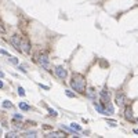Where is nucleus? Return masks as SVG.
<instances>
[{
	"instance_id": "obj_1",
	"label": "nucleus",
	"mask_w": 138,
	"mask_h": 138,
	"mask_svg": "<svg viewBox=\"0 0 138 138\" xmlns=\"http://www.w3.org/2000/svg\"><path fill=\"white\" fill-rule=\"evenodd\" d=\"M71 86H72V88H75V91H77V93H84L86 82H84L83 76L73 75V77H72V80H71Z\"/></svg>"
},
{
	"instance_id": "obj_2",
	"label": "nucleus",
	"mask_w": 138,
	"mask_h": 138,
	"mask_svg": "<svg viewBox=\"0 0 138 138\" xmlns=\"http://www.w3.org/2000/svg\"><path fill=\"white\" fill-rule=\"evenodd\" d=\"M37 61H39V64L43 66L44 69H50V58H48L46 54L39 55V57H37Z\"/></svg>"
},
{
	"instance_id": "obj_3",
	"label": "nucleus",
	"mask_w": 138,
	"mask_h": 138,
	"mask_svg": "<svg viewBox=\"0 0 138 138\" xmlns=\"http://www.w3.org/2000/svg\"><path fill=\"white\" fill-rule=\"evenodd\" d=\"M54 71H55V75L60 77V79H65L66 75H68V72H66V69L64 66H57Z\"/></svg>"
},
{
	"instance_id": "obj_4",
	"label": "nucleus",
	"mask_w": 138,
	"mask_h": 138,
	"mask_svg": "<svg viewBox=\"0 0 138 138\" xmlns=\"http://www.w3.org/2000/svg\"><path fill=\"white\" fill-rule=\"evenodd\" d=\"M11 43L15 47V50L21 51V40H19V36H18V35H14V36L11 37Z\"/></svg>"
},
{
	"instance_id": "obj_5",
	"label": "nucleus",
	"mask_w": 138,
	"mask_h": 138,
	"mask_svg": "<svg viewBox=\"0 0 138 138\" xmlns=\"http://www.w3.org/2000/svg\"><path fill=\"white\" fill-rule=\"evenodd\" d=\"M115 101H116V105H117L119 108H121V106L124 105V102H126V97H124V94H117Z\"/></svg>"
},
{
	"instance_id": "obj_6",
	"label": "nucleus",
	"mask_w": 138,
	"mask_h": 138,
	"mask_svg": "<svg viewBox=\"0 0 138 138\" xmlns=\"http://www.w3.org/2000/svg\"><path fill=\"white\" fill-rule=\"evenodd\" d=\"M99 95H101V98H102V102L104 104H108L110 99V93L109 91H106V90H102L101 93H99Z\"/></svg>"
},
{
	"instance_id": "obj_7",
	"label": "nucleus",
	"mask_w": 138,
	"mask_h": 138,
	"mask_svg": "<svg viewBox=\"0 0 138 138\" xmlns=\"http://www.w3.org/2000/svg\"><path fill=\"white\" fill-rule=\"evenodd\" d=\"M21 50L24 51V53L29 54V53H30V47H29V43H28V42H24V43H21Z\"/></svg>"
},
{
	"instance_id": "obj_8",
	"label": "nucleus",
	"mask_w": 138,
	"mask_h": 138,
	"mask_svg": "<svg viewBox=\"0 0 138 138\" xmlns=\"http://www.w3.org/2000/svg\"><path fill=\"white\" fill-rule=\"evenodd\" d=\"M124 116H126L127 120H134V116H132V110H131V108H127L126 112H124Z\"/></svg>"
},
{
	"instance_id": "obj_9",
	"label": "nucleus",
	"mask_w": 138,
	"mask_h": 138,
	"mask_svg": "<svg viewBox=\"0 0 138 138\" xmlns=\"http://www.w3.org/2000/svg\"><path fill=\"white\" fill-rule=\"evenodd\" d=\"M64 135H65V134H61V132H50L46 137L47 138H60V137H64Z\"/></svg>"
},
{
	"instance_id": "obj_10",
	"label": "nucleus",
	"mask_w": 138,
	"mask_h": 138,
	"mask_svg": "<svg viewBox=\"0 0 138 138\" xmlns=\"http://www.w3.org/2000/svg\"><path fill=\"white\" fill-rule=\"evenodd\" d=\"M87 97H88V98H91V99L97 98V93L94 91L93 88H88V91H87Z\"/></svg>"
},
{
	"instance_id": "obj_11",
	"label": "nucleus",
	"mask_w": 138,
	"mask_h": 138,
	"mask_svg": "<svg viewBox=\"0 0 138 138\" xmlns=\"http://www.w3.org/2000/svg\"><path fill=\"white\" fill-rule=\"evenodd\" d=\"M94 108H95V109L98 110L99 113H102V115H105V108L102 106V105H99V104H97V102H95V104H94Z\"/></svg>"
},
{
	"instance_id": "obj_12",
	"label": "nucleus",
	"mask_w": 138,
	"mask_h": 138,
	"mask_svg": "<svg viewBox=\"0 0 138 138\" xmlns=\"http://www.w3.org/2000/svg\"><path fill=\"white\" fill-rule=\"evenodd\" d=\"M18 106H19V109H22V110H29V109H30V106H29L26 102H19Z\"/></svg>"
},
{
	"instance_id": "obj_13",
	"label": "nucleus",
	"mask_w": 138,
	"mask_h": 138,
	"mask_svg": "<svg viewBox=\"0 0 138 138\" xmlns=\"http://www.w3.org/2000/svg\"><path fill=\"white\" fill-rule=\"evenodd\" d=\"M71 127L73 128V130H75V131H77V132H80V131H82V127L79 126V124H76V123H72V124H71Z\"/></svg>"
},
{
	"instance_id": "obj_14",
	"label": "nucleus",
	"mask_w": 138,
	"mask_h": 138,
	"mask_svg": "<svg viewBox=\"0 0 138 138\" xmlns=\"http://www.w3.org/2000/svg\"><path fill=\"white\" fill-rule=\"evenodd\" d=\"M65 94H66V97H69V98H75V97H76L75 93H72L71 90H65Z\"/></svg>"
},
{
	"instance_id": "obj_15",
	"label": "nucleus",
	"mask_w": 138,
	"mask_h": 138,
	"mask_svg": "<svg viewBox=\"0 0 138 138\" xmlns=\"http://www.w3.org/2000/svg\"><path fill=\"white\" fill-rule=\"evenodd\" d=\"M7 138H15V137H18L17 135V132H14V131H10V132H7V135H6Z\"/></svg>"
},
{
	"instance_id": "obj_16",
	"label": "nucleus",
	"mask_w": 138,
	"mask_h": 138,
	"mask_svg": "<svg viewBox=\"0 0 138 138\" xmlns=\"http://www.w3.org/2000/svg\"><path fill=\"white\" fill-rule=\"evenodd\" d=\"M12 105H11L10 101H3V108H11Z\"/></svg>"
},
{
	"instance_id": "obj_17",
	"label": "nucleus",
	"mask_w": 138,
	"mask_h": 138,
	"mask_svg": "<svg viewBox=\"0 0 138 138\" xmlns=\"http://www.w3.org/2000/svg\"><path fill=\"white\" fill-rule=\"evenodd\" d=\"M8 61H10L11 64H18V60H17L15 57H8Z\"/></svg>"
},
{
	"instance_id": "obj_18",
	"label": "nucleus",
	"mask_w": 138,
	"mask_h": 138,
	"mask_svg": "<svg viewBox=\"0 0 138 138\" xmlns=\"http://www.w3.org/2000/svg\"><path fill=\"white\" fill-rule=\"evenodd\" d=\"M18 94H19L21 97H24V95H25V90H24L22 87H18Z\"/></svg>"
},
{
	"instance_id": "obj_19",
	"label": "nucleus",
	"mask_w": 138,
	"mask_h": 138,
	"mask_svg": "<svg viewBox=\"0 0 138 138\" xmlns=\"http://www.w3.org/2000/svg\"><path fill=\"white\" fill-rule=\"evenodd\" d=\"M48 113H50V116H57V115H58V113H57V110L51 109V108L48 109Z\"/></svg>"
},
{
	"instance_id": "obj_20",
	"label": "nucleus",
	"mask_w": 138,
	"mask_h": 138,
	"mask_svg": "<svg viewBox=\"0 0 138 138\" xmlns=\"http://www.w3.org/2000/svg\"><path fill=\"white\" fill-rule=\"evenodd\" d=\"M24 137H36V132L35 131H32V132H26Z\"/></svg>"
},
{
	"instance_id": "obj_21",
	"label": "nucleus",
	"mask_w": 138,
	"mask_h": 138,
	"mask_svg": "<svg viewBox=\"0 0 138 138\" xmlns=\"http://www.w3.org/2000/svg\"><path fill=\"white\" fill-rule=\"evenodd\" d=\"M18 69H19V71H21L22 73H26V69H25V68H24V66H21V65H18Z\"/></svg>"
},
{
	"instance_id": "obj_22",
	"label": "nucleus",
	"mask_w": 138,
	"mask_h": 138,
	"mask_svg": "<svg viewBox=\"0 0 138 138\" xmlns=\"http://www.w3.org/2000/svg\"><path fill=\"white\" fill-rule=\"evenodd\" d=\"M108 124H109V126H112V127H115V126H116V121H113V120H108Z\"/></svg>"
},
{
	"instance_id": "obj_23",
	"label": "nucleus",
	"mask_w": 138,
	"mask_h": 138,
	"mask_svg": "<svg viewBox=\"0 0 138 138\" xmlns=\"http://www.w3.org/2000/svg\"><path fill=\"white\" fill-rule=\"evenodd\" d=\"M14 119H19V120H22V115H18V113H17V115H14Z\"/></svg>"
},
{
	"instance_id": "obj_24",
	"label": "nucleus",
	"mask_w": 138,
	"mask_h": 138,
	"mask_svg": "<svg viewBox=\"0 0 138 138\" xmlns=\"http://www.w3.org/2000/svg\"><path fill=\"white\" fill-rule=\"evenodd\" d=\"M0 53H1V54H4V55H7V57H8V53H7V51H6V50H1V48H0Z\"/></svg>"
},
{
	"instance_id": "obj_25",
	"label": "nucleus",
	"mask_w": 138,
	"mask_h": 138,
	"mask_svg": "<svg viewBox=\"0 0 138 138\" xmlns=\"http://www.w3.org/2000/svg\"><path fill=\"white\" fill-rule=\"evenodd\" d=\"M42 88H44V90H48V86H44V84H39Z\"/></svg>"
},
{
	"instance_id": "obj_26",
	"label": "nucleus",
	"mask_w": 138,
	"mask_h": 138,
	"mask_svg": "<svg viewBox=\"0 0 138 138\" xmlns=\"http://www.w3.org/2000/svg\"><path fill=\"white\" fill-rule=\"evenodd\" d=\"M0 32H6V29L3 26H1V24H0Z\"/></svg>"
},
{
	"instance_id": "obj_27",
	"label": "nucleus",
	"mask_w": 138,
	"mask_h": 138,
	"mask_svg": "<svg viewBox=\"0 0 138 138\" xmlns=\"http://www.w3.org/2000/svg\"><path fill=\"white\" fill-rule=\"evenodd\" d=\"M3 87V82H1V80H0V88Z\"/></svg>"
},
{
	"instance_id": "obj_28",
	"label": "nucleus",
	"mask_w": 138,
	"mask_h": 138,
	"mask_svg": "<svg viewBox=\"0 0 138 138\" xmlns=\"http://www.w3.org/2000/svg\"><path fill=\"white\" fill-rule=\"evenodd\" d=\"M134 132H135V134H138V128H135V130H134Z\"/></svg>"
}]
</instances>
